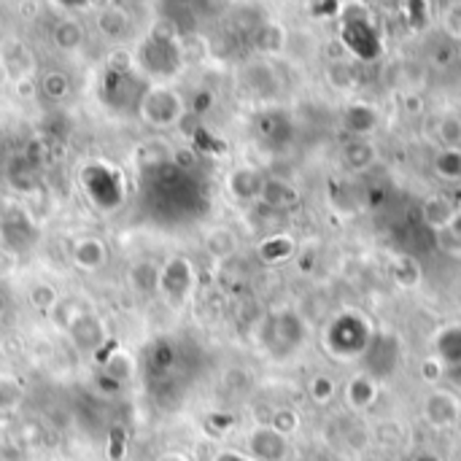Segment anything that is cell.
<instances>
[{
	"label": "cell",
	"mask_w": 461,
	"mask_h": 461,
	"mask_svg": "<svg viewBox=\"0 0 461 461\" xmlns=\"http://www.w3.org/2000/svg\"><path fill=\"white\" fill-rule=\"evenodd\" d=\"M189 267L184 265V262H173L167 270H165V278H162V286L170 292V294H176V297H184L186 294V289H189Z\"/></svg>",
	"instance_id": "3"
},
{
	"label": "cell",
	"mask_w": 461,
	"mask_h": 461,
	"mask_svg": "<svg viewBox=\"0 0 461 461\" xmlns=\"http://www.w3.org/2000/svg\"><path fill=\"white\" fill-rule=\"evenodd\" d=\"M251 454L257 461H281L286 454L284 435L278 429H257L251 435Z\"/></svg>",
	"instance_id": "2"
},
{
	"label": "cell",
	"mask_w": 461,
	"mask_h": 461,
	"mask_svg": "<svg viewBox=\"0 0 461 461\" xmlns=\"http://www.w3.org/2000/svg\"><path fill=\"white\" fill-rule=\"evenodd\" d=\"M216 461H249V459H243V456H238V454H221Z\"/></svg>",
	"instance_id": "4"
},
{
	"label": "cell",
	"mask_w": 461,
	"mask_h": 461,
	"mask_svg": "<svg viewBox=\"0 0 461 461\" xmlns=\"http://www.w3.org/2000/svg\"><path fill=\"white\" fill-rule=\"evenodd\" d=\"M143 111L154 124H173V119L178 116V97L167 89L149 92L143 100Z\"/></svg>",
	"instance_id": "1"
},
{
	"label": "cell",
	"mask_w": 461,
	"mask_h": 461,
	"mask_svg": "<svg viewBox=\"0 0 461 461\" xmlns=\"http://www.w3.org/2000/svg\"><path fill=\"white\" fill-rule=\"evenodd\" d=\"M159 461H186L184 456H178V454H167V456H162Z\"/></svg>",
	"instance_id": "5"
}]
</instances>
